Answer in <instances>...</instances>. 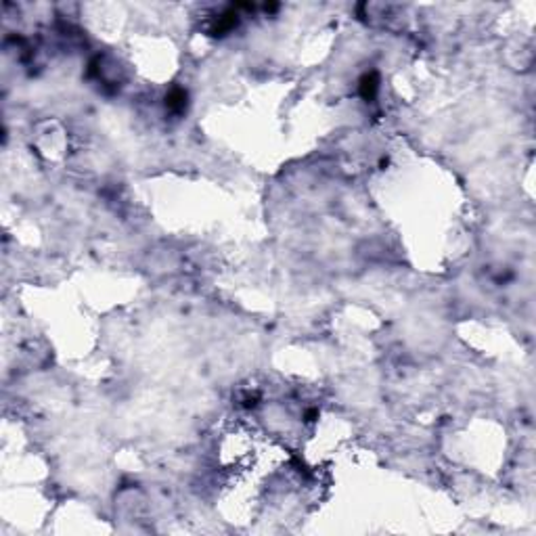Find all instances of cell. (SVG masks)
Segmentation results:
<instances>
[{
	"instance_id": "6da1fadb",
	"label": "cell",
	"mask_w": 536,
	"mask_h": 536,
	"mask_svg": "<svg viewBox=\"0 0 536 536\" xmlns=\"http://www.w3.org/2000/svg\"><path fill=\"white\" fill-rule=\"evenodd\" d=\"M375 90H377V76L375 73H371V76H365L360 82V93L365 98H371L375 95Z\"/></svg>"
},
{
	"instance_id": "7a4b0ae2",
	"label": "cell",
	"mask_w": 536,
	"mask_h": 536,
	"mask_svg": "<svg viewBox=\"0 0 536 536\" xmlns=\"http://www.w3.org/2000/svg\"><path fill=\"white\" fill-rule=\"evenodd\" d=\"M185 98H187V95L183 93V90H174V93L166 98V103H168V107H172V109H180V107L185 105Z\"/></svg>"
}]
</instances>
